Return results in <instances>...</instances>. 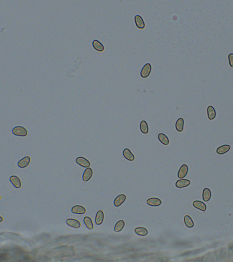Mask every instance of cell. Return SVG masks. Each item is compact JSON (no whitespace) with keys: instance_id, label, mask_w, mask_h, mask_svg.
Segmentation results:
<instances>
[{"instance_id":"cell-1","label":"cell","mask_w":233,"mask_h":262,"mask_svg":"<svg viewBox=\"0 0 233 262\" xmlns=\"http://www.w3.org/2000/svg\"><path fill=\"white\" fill-rule=\"evenodd\" d=\"M12 132L13 135L16 136L26 137L28 135V131L22 126H16L12 129Z\"/></svg>"},{"instance_id":"cell-2","label":"cell","mask_w":233,"mask_h":262,"mask_svg":"<svg viewBox=\"0 0 233 262\" xmlns=\"http://www.w3.org/2000/svg\"><path fill=\"white\" fill-rule=\"evenodd\" d=\"M152 70V66L150 63H147L143 67L140 72V76L143 78H147L149 76Z\"/></svg>"},{"instance_id":"cell-3","label":"cell","mask_w":233,"mask_h":262,"mask_svg":"<svg viewBox=\"0 0 233 262\" xmlns=\"http://www.w3.org/2000/svg\"><path fill=\"white\" fill-rule=\"evenodd\" d=\"M76 162L79 165L83 168H89L91 166L90 162L89 160L83 156H78L76 160Z\"/></svg>"},{"instance_id":"cell-4","label":"cell","mask_w":233,"mask_h":262,"mask_svg":"<svg viewBox=\"0 0 233 262\" xmlns=\"http://www.w3.org/2000/svg\"><path fill=\"white\" fill-rule=\"evenodd\" d=\"M189 171V167L186 164L183 165L180 168L178 173V177L179 178H183L186 176Z\"/></svg>"},{"instance_id":"cell-5","label":"cell","mask_w":233,"mask_h":262,"mask_svg":"<svg viewBox=\"0 0 233 262\" xmlns=\"http://www.w3.org/2000/svg\"><path fill=\"white\" fill-rule=\"evenodd\" d=\"M134 21L137 28L140 29H143L145 27V23L142 16L137 15L134 17Z\"/></svg>"},{"instance_id":"cell-6","label":"cell","mask_w":233,"mask_h":262,"mask_svg":"<svg viewBox=\"0 0 233 262\" xmlns=\"http://www.w3.org/2000/svg\"><path fill=\"white\" fill-rule=\"evenodd\" d=\"M31 161V158L29 156H26L19 160L17 163V165L21 169L26 168L29 165Z\"/></svg>"},{"instance_id":"cell-7","label":"cell","mask_w":233,"mask_h":262,"mask_svg":"<svg viewBox=\"0 0 233 262\" xmlns=\"http://www.w3.org/2000/svg\"><path fill=\"white\" fill-rule=\"evenodd\" d=\"M93 174V170L90 168H87L85 170L83 175H82V179L84 182H86L90 180Z\"/></svg>"},{"instance_id":"cell-8","label":"cell","mask_w":233,"mask_h":262,"mask_svg":"<svg viewBox=\"0 0 233 262\" xmlns=\"http://www.w3.org/2000/svg\"><path fill=\"white\" fill-rule=\"evenodd\" d=\"M126 199V195L124 194H120L116 198L114 201V205L116 207H119L124 202Z\"/></svg>"},{"instance_id":"cell-9","label":"cell","mask_w":233,"mask_h":262,"mask_svg":"<svg viewBox=\"0 0 233 262\" xmlns=\"http://www.w3.org/2000/svg\"><path fill=\"white\" fill-rule=\"evenodd\" d=\"M123 156L125 159L129 161H133L135 156L129 148H125L123 152Z\"/></svg>"},{"instance_id":"cell-10","label":"cell","mask_w":233,"mask_h":262,"mask_svg":"<svg viewBox=\"0 0 233 262\" xmlns=\"http://www.w3.org/2000/svg\"><path fill=\"white\" fill-rule=\"evenodd\" d=\"M9 179L11 183L13 184V186L15 187L16 188H21V181L19 177L13 175Z\"/></svg>"},{"instance_id":"cell-11","label":"cell","mask_w":233,"mask_h":262,"mask_svg":"<svg viewBox=\"0 0 233 262\" xmlns=\"http://www.w3.org/2000/svg\"><path fill=\"white\" fill-rule=\"evenodd\" d=\"M190 183V181L189 180L186 179H182L178 180L176 182L175 186L178 188H183L189 186Z\"/></svg>"},{"instance_id":"cell-12","label":"cell","mask_w":233,"mask_h":262,"mask_svg":"<svg viewBox=\"0 0 233 262\" xmlns=\"http://www.w3.org/2000/svg\"><path fill=\"white\" fill-rule=\"evenodd\" d=\"M147 204L152 207L159 206L162 204V201L160 199L156 198H149L147 201Z\"/></svg>"},{"instance_id":"cell-13","label":"cell","mask_w":233,"mask_h":262,"mask_svg":"<svg viewBox=\"0 0 233 262\" xmlns=\"http://www.w3.org/2000/svg\"><path fill=\"white\" fill-rule=\"evenodd\" d=\"M86 210L84 207L80 205H76L72 208V212L74 214L83 215L85 213Z\"/></svg>"},{"instance_id":"cell-14","label":"cell","mask_w":233,"mask_h":262,"mask_svg":"<svg viewBox=\"0 0 233 262\" xmlns=\"http://www.w3.org/2000/svg\"><path fill=\"white\" fill-rule=\"evenodd\" d=\"M66 223L69 226L75 229H78L81 227L79 221L73 218H68L66 221Z\"/></svg>"},{"instance_id":"cell-15","label":"cell","mask_w":233,"mask_h":262,"mask_svg":"<svg viewBox=\"0 0 233 262\" xmlns=\"http://www.w3.org/2000/svg\"><path fill=\"white\" fill-rule=\"evenodd\" d=\"M104 212L102 210L98 211L96 215L95 218L96 224L97 225L101 224L104 221Z\"/></svg>"},{"instance_id":"cell-16","label":"cell","mask_w":233,"mask_h":262,"mask_svg":"<svg viewBox=\"0 0 233 262\" xmlns=\"http://www.w3.org/2000/svg\"><path fill=\"white\" fill-rule=\"evenodd\" d=\"M207 112L209 120H214L216 116V111L215 108L212 106H209L207 108Z\"/></svg>"},{"instance_id":"cell-17","label":"cell","mask_w":233,"mask_h":262,"mask_svg":"<svg viewBox=\"0 0 233 262\" xmlns=\"http://www.w3.org/2000/svg\"><path fill=\"white\" fill-rule=\"evenodd\" d=\"M185 122L183 118H180L177 120L175 123V128L178 132H182L184 128Z\"/></svg>"},{"instance_id":"cell-18","label":"cell","mask_w":233,"mask_h":262,"mask_svg":"<svg viewBox=\"0 0 233 262\" xmlns=\"http://www.w3.org/2000/svg\"><path fill=\"white\" fill-rule=\"evenodd\" d=\"M92 45L93 48L98 52H103L104 50V45L98 40H93Z\"/></svg>"},{"instance_id":"cell-19","label":"cell","mask_w":233,"mask_h":262,"mask_svg":"<svg viewBox=\"0 0 233 262\" xmlns=\"http://www.w3.org/2000/svg\"><path fill=\"white\" fill-rule=\"evenodd\" d=\"M230 149V146L229 145H224L218 147L216 150V152L219 154H224L229 151Z\"/></svg>"},{"instance_id":"cell-20","label":"cell","mask_w":233,"mask_h":262,"mask_svg":"<svg viewBox=\"0 0 233 262\" xmlns=\"http://www.w3.org/2000/svg\"><path fill=\"white\" fill-rule=\"evenodd\" d=\"M193 205L194 206V207L197 208V209H200L202 211H205L207 208L206 205L205 204V203L200 201H199V200L194 201L193 203Z\"/></svg>"},{"instance_id":"cell-21","label":"cell","mask_w":233,"mask_h":262,"mask_svg":"<svg viewBox=\"0 0 233 262\" xmlns=\"http://www.w3.org/2000/svg\"><path fill=\"white\" fill-rule=\"evenodd\" d=\"M158 140L161 143L164 145H168L169 143V140L168 137L164 133H159L158 135Z\"/></svg>"},{"instance_id":"cell-22","label":"cell","mask_w":233,"mask_h":262,"mask_svg":"<svg viewBox=\"0 0 233 262\" xmlns=\"http://www.w3.org/2000/svg\"><path fill=\"white\" fill-rule=\"evenodd\" d=\"M140 129L141 132L143 134H147L148 132V126L145 120L141 121L140 124Z\"/></svg>"},{"instance_id":"cell-23","label":"cell","mask_w":233,"mask_h":262,"mask_svg":"<svg viewBox=\"0 0 233 262\" xmlns=\"http://www.w3.org/2000/svg\"><path fill=\"white\" fill-rule=\"evenodd\" d=\"M135 233L138 235L141 236H145L148 234V231L147 229L143 227H138L134 230Z\"/></svg>"},{"instance_id":"cell-24","label":"cell","mask_w":233,"mask_h":262,"mask_svg":"<svg viewBox=\"0 0 233 262\" xmlns=\"http://www.w3.org/2000/svg\"><path fill=\"white\" fill-rule=\"evenodd\" d=\"M211 197V192L210 189L205 188L204 189L203 192V200L205 202L209 201Z\"/></svg>"},{"instance_id":"cell-25","label":"cell","mask_w":233,"mask_h":262,"mask_svg":"<svg viewBox=\"0 0 233 262\" xmlns=\"http://www.w3.org/2000/svg\"><path fill=\"white\" fill-rule=\"evenodd\" d=\"M83 222L87 228L89 230H92L93 229V224L91 218L89 217H85L83 219Z\"/></svg>"},{"instance_id":"cell-26","label":"cell","mask_w":233,"mask_h":262,"mask_svg":"<svg viewBox=\"0 0 233 262\" xmlns=\"http://www.w3.org/2000/svg\"><path fill=\"white\" fill-rule=\"evenodd\" d=\"M184 222L185 224L187 227L189 228H192L194 227V222L193 221L192 219L190 217L189 215L185 216L184 217Z\"/></svg>"},{"instance_id":"cell-27","label":"cell","mask_w":233,"mask_h":262,"mask_svg":"<svg viewBox=\"0 0 233 262\" xmlns=\"http://www.w3.org/2000/svg\"><path fill=\"white\" fill-rule=\"evenodd\" d=\"M125 222L124 220H119L116 222L114 227V231L116 232H119L124 229Z\"/></svg>"},{"instance_id":"cell-28","label":"cell","mask_w":233,"mask_h":262,"mask_svg":"<svg viewBox=\"0 0 233 262\" xmlns=\"http://www.w3.org/2000/svg\"><path fill=\"white\" fill-rule=\"evenodd\" d=\"M228 60L230 67L233 68V53H231L228 55Z\"/></svg>"}]
</instances>
